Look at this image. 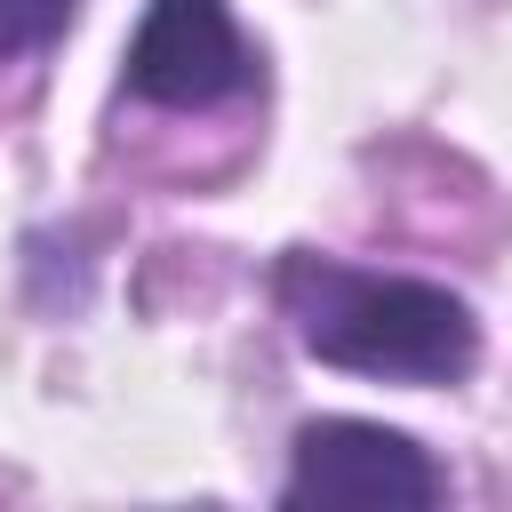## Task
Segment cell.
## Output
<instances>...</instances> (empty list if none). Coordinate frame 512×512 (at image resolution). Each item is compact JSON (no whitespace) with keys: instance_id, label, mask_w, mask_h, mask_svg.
I'll return each instance as SVG.
<instances>
[{"instance_id":"obj_1","label":"cell","mask_w":512,"mask_h":512,"mask_svg":"<svg viewBox=\"0 0 512 512\" xmlns=\"http://www.w3.org/2000/svg\"><path fill=\"white\" fill-rule=\"evenodd\" d=\"M272 304L304 360L336 376H368V384H408V392L464 384L488 352L472 296H456L448 280L344 264L328 248H280Z\"/></svg>"},{"instance_id":"obj_2","label":"cell","mask_w":512,"mask_h":512,"mask_svg":"<svg viewBox=\"0 0 512 512\" xmlns=\"http://www.w3.org/2000/svg\"><path fill=\"white\" fill-rule=\"evenodd\" d=\"M288 512H432L448 496V464L376 416H304L288 440V472L272 488Z\"/></svg>"},{"instance_id":"obj_3","label":"cell","mask_w":512,"mask_h":512,"mask_svg":"<svg viewBox=\"0 0 512 512\" xmlns=\"http://www.w3.org/2000/svg\"><path fill=\"white\" fill-rule=\"evenodd\" d=\"M120 88L152 112H216L256 88V48L232 16V0H144Z\"/></svg>"},{"instance_id":"obj_4","label":"cell","mask_w":512,"mask_h":512,"mask_svg":"<svg viewBox=\"0 0 512 512\" xmlns=\"http://www.w3.org/2000/svg\"><path fill=\"white\" fill-rule=\"evenodd\" d=\"M96 288V256L80 248V232H24V296L32 312H80Z\"/></svg>"},{"instance_id":"obj_5","label":"cell","mask_w":512,"mask_h":512,"mask_svg":"<svg viewBox=\"0 0 512 512\" xmlns=\"http://www.w3.org/2000/svg\"><path fill=\"white\" fill-rule=\"evenodd\" d=\"M72 16H80V0H0V72L56 48L72 32Z\"/></svg>"}]
</instances>
